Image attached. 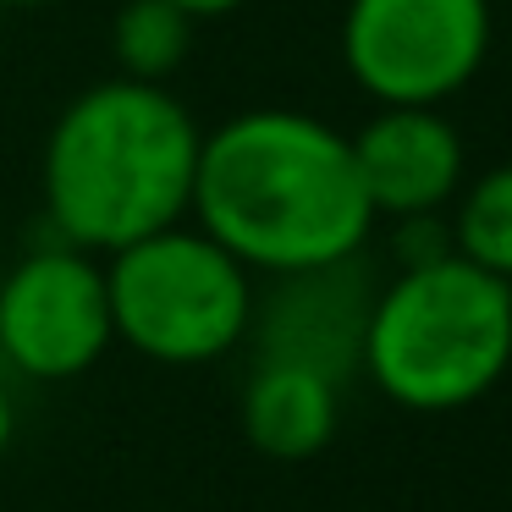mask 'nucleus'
I'll use <instances>...</instances> for the list:
<instances>
[{"label":"nucleus","mask_w":512,"mask_h":512,"mask_svg":"<svg viewBox=\"0 0 512 512\" xmlns=\"http://www.w3.org/2000/svg\"><path fill=\"white\" fill-rule=\"evenodd\" d=\"M452 248L468 265L512 281V160L479 171L468 188H457Z\"/></svg>","instance_id":"9b49d317"},{"label":"nucleus","mask_w":512,"mask_h":512,"mask_svg":"<svg viewBox=\"0 0 512 512\" xmlns=\"http://www.w3.org/2000/svg\"><path fill=\"white\" fill-rule=\"evenodd\" d=\"M375 292L380 281L369 276L364 254L276 276L270 298L254 292V320H248L259 364H298L325 375L331 386L353 380L358 358H364V325Z\"/></svg>","instance_id":"0eeeda50"},{"label":"nucleus","mask_w":512,"mask_h":512,"mask_svg":"<svg viewBox=\"0 0 512 512\" xmlns=\"http://www.w3.org/2000/svg\"><path fill=\"white\" fill-rule=\"evenodd\" d=\"M105 292L116 342L171 369L226 358L254 320V270L188 221L105 254Z\"/></svg>","instance_id":"20e7f679"},{"label":"nucleus","mask_w":512,"mask_h":512,"mask_svg":"<svg viewBox=\"0 0 512 512\" xmlns=\"http://www.w3.org/2000/svg\"><path fill=\"white\" fill-rule=\"evenodd\" d=\"M17 441V413H12V397H6V386H0V457L12 452Z\"/></svg>","instance_id":"4468645a"},{"label":"nucleus","mask_w":512,"mask_h":512,"mask_svg":"<svg viewBox=\"0 0 512 512\" xmlns=\"http://www.w3.org/2000/svg\"><path fill=\"white\" fill-rule=\"evenodd\" d=\"M116 347L100 254L50 243L0 281V358L28 380H78Z\"/></svg>","instance_id":"423d86ee"},{"label":"nucleus","mask_w":512,"mask_h":512,"mask_svg":"<svg viewBox=\"0 0 512 512\" xmlns=\"http://www.w3.org/2000/svg\"><path fill=\"white\" fill-rule=\"evenodd\" d=\"M171 6H177V12H188L193 23H199V17H226V12H237V6H248V0H171Z\"/></svg>","instance_id":"ddd939ff"},{"label":"nucleus","mask_w":512,"mask_h":512,"mask_svg":"<svg viewBox=\"0 0 512 512\" xmlns=\"http://www.w3.org/2000/svg\"><path fill=\"white\" fill-rule=\"evenodd\" d=\"M457 254L452 248V226L441 215H402L391 226V259L397 270H419V265H435V259Z\"/></svg>","instance_id":"f8f14e48"},{"label":"nucleus","mask_w":512,"mask_h":512,"mask_svg":"<svg viewBox=\"0 0 512 512\" xmlns=\"http://www.w3.org/2000/svg\"><path fill=\"white\" fill-rule=\"evenodd\" d=\"M380 397L408 413H457L512 369V281L446 254L380 281L358 358Z\"/></svg>","instance_id":"7ed1b4c3"},{"label":"nucleus","mask_w":512,"mask_h":512,"mask_svg":"<svg viewBox=\"0 0 512 512\" xmlns=\"http://www.w3.org/2000/svg\"><path fill=\"white\" fill-rule=\"evenodd\" d=\"M342 424V386L298 364H259L243 386V435L276 463L320 457Z\"/></svg>","instance_id":"1a4fd4ad"},{"label":"nucleus","mask_w":512,"mask_h":512,"mask_svg":"<svg viewBox=\"0 0 512 512\" xmlns=\"http://www.w3.org/2000/svg\"><path fill=\"white\" fill-rule=\"evenodd\" d=\"M490 56V0H347L342 61L375 105H446Z\"/></svg>","instance_id":"39448f33"},{"label":"nucleus","mask_w":512,"mask_h":512,"mask_svg":"<svg viewBox=\"0 0 512 512\" xmlns=\"http://www.w3.org/2000/svg\"><path fill=\"white\" fill-rule=\"evenodd\" d=\"M199 122L166 83L111 78L83 89L45 138V215L61 243L116 254L188 221Z\"/></svg>","instance_id":"f03ea898"},{"label":"nucleus","mask_w":512,"mask_h":512,"mask_svg":"<svg viewBox=\"0 0 512 512\" xmlns=\"http://www.w3.org/2000/svg\"><path fill=\"white\" fill-rule=\"evenodd\" d=\"M0 6H56V0H0Z\"/></svg>","instance_id":"2eb2a0df"},{"label":"nucleus","mask_w":512,"mask_h":512,"mask_svg":"<svg viewBox=\"0 0 512 512\" xmlns=\"http://www.w3.org/2000/svg\"><path fill=\"white\" fill-rule=\"evenodd\" d=\"M111 50L122 78L166 83L193 50V17L177 12L171 0H127L111 23Z\"/></svg>","instance_id":"9d476101"},{"label":"nucleus","mask_w":512,"mask_h":512,"mask_svg":"<svg viewBox=\"0 0 512 512\" xmlns=\"http://www.w3.org/2000/svg\"><path fill=\"white\" fill-rule=\"evenodd\" d=\"M347 144L375 221L441 215L463 188V138L441 105H380Z\"/></svg>","instance_id":"6e6552de"},{"label":"nucleus","mask_w":512,"mask_h":512,"mask_svg":"<svg viewBox=\"0 0 512 512\" xmlns=\"http://www.w3.org/2000/svg\"><path fill=\"white\" fill-rule=\"evenodd\" d=\"M188 215L265 276L353 259L375 232L347 133L303 111H243L204 133Z\"/></svg>","instance_id":"f257e3e1"}]
</instances>
